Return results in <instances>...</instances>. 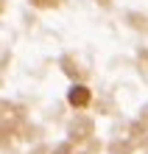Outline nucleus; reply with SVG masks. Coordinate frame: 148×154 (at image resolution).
I'll return each instance as SVG.
<instances>
[{"label": "nucleus", "mask_w": 148, "mask_h": 154, "mask_svg": "<svg viewBox=\"0 0 148 154\" xmlns=\"http://www.w3.org/2000/svg\"><path fill=\"white\" fill-rule=\"evenodd\" d=\"M87 101H89V90H87V87H76V90L70 93V104H73V106H84Z\"/></svg>", "instance_id": "1"}]
</instances>
